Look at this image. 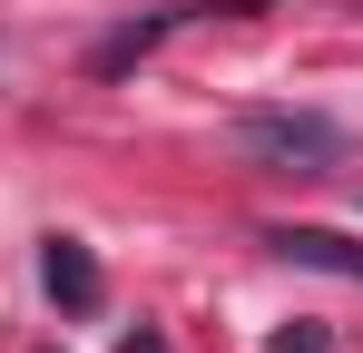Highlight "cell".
I'll use <instances>...</instances> for the list:
<instances>
[{"label": "cell", "instance_id": "5b68a950", "mask_svg": "<svg viewBox=\"0 0 363 353\" xmlns=\"http://www.w3.org/2000/svg\"><path fill=\"white\" fill-rule=\"evenodd\" d=\"M324 344H334V334H324L314 314H295V324H275V344H265V353H324Z\"/></svg>", "mask_w": 363, "mask_h": 353}, {"label": "cell", "instance_id": "3957f363", "mask_svg": "<svg viewBox=\"0 0 363 353\" xmlns=\"http://www.w3.org/2000/svg\"><path fill=\"white\" fill-rule=\"evenodd\" d=\"M186 20H206V0H177V10H147V20H118V30H108V40L89 50V69H99V79H128L138 59L157 50V40H177Z\"/></svg>", "mask_w": 363, "mask_h": 353}, {"label": "cell", "instance_id": "8992f818", "mask_svg": "<svg viewBox=\"0 0 363 353\" xmlns=\"http://www.w3.org/2000/svg\"><path fill=\"white\" fill-rule=\"evenodd\" d=\"M118 353H167V344H157V334H147V324H138V334H128V344Z\"/></svg>", "mask_w": 363, "mask_h": 353}, {"label": "cell", "instance_id": "6da1fadb", "mask_svg": "<svg viewBox=\"0 0 363 353\" xmlns=\"http://www.w3.org/2000/svg\"><path fill=\"white\" fill-rule=\"evenodd\" d=\"M236 157L265 167V176H324V167L354 157V128L324 118V108H245L236 118Z\"/></svg>", "mask_w": 363, "mask_h": 353}, {"label": "cell", "instance_id": "7a4b0ae2", "mask_svg": "<svg viewBox=\"0 0 363 353\" xmlns=\"http://www.w3.org/2000/svg\"><path fill=\"white\" fill-rule=\"evenodd\" d=\"M40 285H50L60 314H99V304H108V275H99V255H89L79 235H50V245H40Z\"/></svg>", "mask_w": 363, "mask_h": 353}, {"label": "cell", "instance_id": "277c9868", "mask_svg": "<svg viewBox=\"0 0 363 353\" xmlns=\"http://www.w3.org/2000/svg\"><path fill=\"white\" fill-rule=\"evenodd\" d=\"M265 245L285 255V265H314V275H344V285H363V245L334 226H265Z\"/></svg>", "mask_w": 363, "mask_h": 353}]
</instances>
